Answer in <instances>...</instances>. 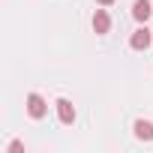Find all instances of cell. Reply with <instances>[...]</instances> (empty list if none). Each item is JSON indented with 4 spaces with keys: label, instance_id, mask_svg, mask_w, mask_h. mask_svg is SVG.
<instances>
[{
    "label": "cell",
    "instance_id": "obj_4",
    "mask_svg": "<svg viewBox=\"0 0 153 153\" xmlns=\"http://www.w3.org/2000/svg\"><path fill=\"white\" fill-rule=\"evenodd\" d=\"M93 30H96V33H108V30H111V18H108L105 9H96V15H93Z\"/></svg>",
    "mask_w": 153,
    "mask_h": 153
},
{
    "label": "cell",
    "instance_id": "obj_7",
    "mask_svg": "<svg viewBox=\"0 0 153 153\" xmlns=\"http://www.w3.org/2000/svg\"><path fill=\"white\" fill-rule=\"evenodd\" d=\"M96 3H102V6H111V3H114V0H96Z\"/></svg>",
    "mask_w": 153,
    "mask_h": 153
},
{
    "label": "cell",
    "instance_id": "obj_3",
    "mask_svg": "<svg viewBox=\"0 0 153 153\" xmlns=\"http://www.w3.org/2000/svg\"><path fill=\"white\" fill-rule=\"evenodd\" d=\"M57 117H60V123H72L75 120V108H72L69 99H57Z\"/></svg>",
    "mask_w": 153,
    "mask_h": 153
},
{
    "label": "cell",
    "instance_id": "obj_5",
    "mask_svg": "<svg viewBox=\"0 0 153 153\" xmlns=\"http://www.w3.org/2000/svg\"><path fill=\"white\" fill-rule=\"evenodd\" d=\"M150 0H135V6H132V15H135V21H147L150 18Z\"/></svg>",
    "mask_w": 153,
    "mask_h": 153
},
{
    "label": "cell",
    "instance_id": "obj_2",
    "mask_svg": "<svg viewBox=\"0 0 153 153\" xmlns=\"http://www.w3.org/2000/svg\"><path fill=\"white\" fill-rule=\"evenodd\" d=\"M150 42H153V33H150L147 27H141V30H135V33L129 36V45H132L135 51H144V48H147Z\"/></svg>",
    "mask_w": 153,
    "mask_h": 153
},
{
    "label": "cell",
    "instance_id": "obj_1",
    "mask_svg": "<svg viewBox=\"0 0 153 153\" xmlns=\"http://www.w3.org/2000/svg\"><path fill=\"white\" fill-rule=\"evenodd\" d=\"M45 111H48L45 99H42L39 93H30V96H27V114H30L33 120H42V117H45Z\"/></svg>",
    "mask_w": 153,
    "mask_h": 153
},
{
    "label": "cell",
    "instance_id": "obj_6",
    "mask_svg": "<svg viewBox=\"0 0 153 153\" xmlns=\"http://www.w3.org/2000/svg\"><path fill=\"white\" fill-rule=\"evenodd\" d=\"M135 135L141 141H153V123L150 120H135Z\"/></svg>",
    "mask_w": 153,
    "mask_h": 153
}]
</instances>
